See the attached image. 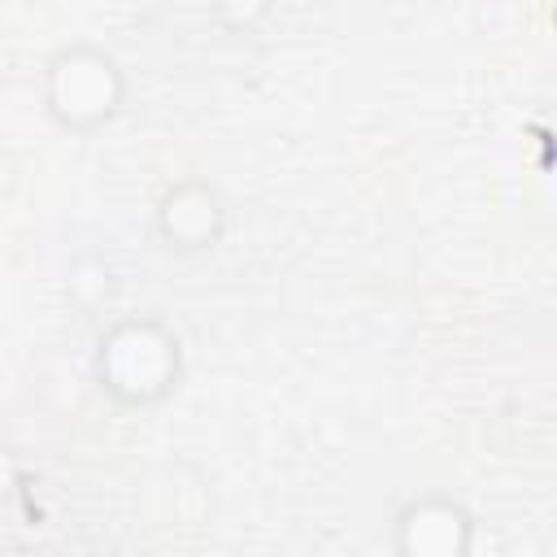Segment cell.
Returning <instances> with one entry per match:
<instances>
[{
	"instance_id": "3957f363",
	"label": "cell",
	"mask_w": 557,
	"mask_h": 557,
	"mask_svg": "<svg viewBox=\"0 0 557 557\" xmlns=\"http://www.w3.org/2000/svg\"><path fill=\"white\" fill-rule=\"evenodd\" d=\"M392 548L400 557H466L474 548V518L453 496H413L392 518Z\"/></svg>"
},
{
	"instance_id": "9c48e42d",
	"label": "cell",
	"mask_w": 557,
	"mask_h": 557,
	"mask_svg": "<svg viewBox=\"0 0 557 557\" xmlns=\"http://www.w3.org/2000/svg\"><path fill=\"white\" fill-rule=\"evenodd\" d=\"M13 65H17V57H13V44L0 35V91L9 87V78H13Z\"/></svg>"
},
{
	"instance_id": "6da1fadb",
	"label": "cell",
	"mask_w": 557,
	"mask_h": 557,
	"mask_svg": "<svg viewBox=\"0 0 557 557\" xmlns=\"http://www.w3.org/2000/svg\"><path fill=\"white\" fill-rule=\"evenodd\" d=\"M96 383L131 409L161 405L183 379V344L161 318H117L96 344Z\"/></svg>"
},
{
	"instance_id": "5b68a950",
	"label": "cell",
	"mask_w": 557,
	"mask_h": 557,
	"mask_svg": "<svg viewBox=\"0 0 557 557\" xmlns=\"http://www.w3.org/2000/svg\"><path fill=\"white\" fill-rule=\"evenodd\" d=\"M65 292H70V300H74L78 309H87V313L104 309V305L113 300V292H117L113 265H109L104 257H78V261L70 265V274H65Z\"/></svg>"
},
{
	"instance_id": "52a82bcc",
	"label": "cell",
	"mask_w": 557,
	"mask_h": 557,
	"mask_svg": "<svg viewBox=\"0 0 557 557\" xmlns=\"http://www.w3.org/2000/svg\"><path fill=\"white\" fill-rule=\"evenodd\" d=\"M13 483H17V461L9 448H0V500L13 492Z\"/></svg>"
},
{
	"instance_id": "8992f818",
	"label": "cell",
	"mask_w": 557,
	"mask_h": 557,
	"mask_svg": "<svg viewBox=\"0 0 557 557\" xmlns=\"http://www.w3.org/2000/svg\"><path fill=\"white\" fill-rule=\"evenodd\" d=\"M209 13L226 35H252L270 17V0H209Z\"/></svg>"
},
{
	"instance_id": "277c9868",
	"label": "cell",
	"mask_w": 557,
	"mask_h": 557,
	"mask_svg": "<svg viewBox=\"0 0 557 557\" xmlns=\"http://www.w3.org/2000/svg\"><path fill=\"white\" fill-rule=\"evenodd\" d=\"M226 231V200L205 178H178L157 200V235L170 252H209Z\"/></svg>"
},
{
	"instance_id": "ba28073f",
	"label": "cell",
	"mask_w": 557,
	"mask_h": 557,
	"mask_svg": "<svg viewBox=\"0 0 557 557\" xmlns=\"http://www.w3.org/2000/svg\"><path fill=\"white\" fill-rule=\"evenodd\" d=\"M13 187H17V165L9 152H0V205L13 196Z\"/></svg>"
},
{
	"instance_id": "7a4b0ae2",
	"label": "cell",
	"mask_w": 557,
	"mask_h": 557,
	"mask_svg": "<svg viewBox=\"0 0 557 557\" xmlns=\"http://www.w3.org/2000/svg\"><path fill=\"white\" fill-rule=\"evenodd\" d=\"M126 104V70L100 44H65L44 61V113L74 135L109 126Z\"/></svg>"
}]
</instances>
